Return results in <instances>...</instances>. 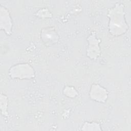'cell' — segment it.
<instances>
[{"label": "cell", "instance_id": "cell-1", "mask_svg": "<svg viewBox=\"0 0 131 131\" xmlns=\"http://www.w3.org/2000/svg\"><path fill=\"white\" fill-rule=\"evenodd\" d=\"M107 16L109 19L108 31L111 35L118 37L127 32L129 26L125 19V6L123 3H116L108 9Z\"/></svg>", "mask_w": 131, "mask_h": 131}, {"label": "cell", "instance_id": "cell-2", "mask_svg": "<svg viewBox=\"0 0 131 131\" xmlns=\"http://www.w3.org/2000/svg\"><path fill=\"white\" fill-rule=\"evenodd\" d=\"M8 75L13 79L30 80L35 77V71L28 63H19L11 66L8 70Z\"/></svg>", "mask_w": 131, "mask_h": 131}, {"label": "cell", "instance_id": "cell-3", "mask_svg": "<svg viewBox=\"0 0 131 131\" xmlns=\"http://www.w3.org/2000/svg\"><path fill=\"white\" fill-rule=\"evenodd\" d=\"M88 46L86 49V56L91 60H96L100 56L101 50L99 46L101 39L97 38L95 31H92L86 38Z\"/></svg>", "mask_w": 131, "mask_h": 131}, {"label": "cell", "instance_id": "cell-4", "mask_svg": "<svg viewBox=\"0 0 131 131\" xmlns=\"http://www.w3.org/2000/svg\"><path fill=\"white\" fill-rule=\"evenodd\" d=\"M40 36L42 42L47 47L55 45L59 41L60 38L56 29L53 26L42 28L40 31Z\"/></svg>", "mask_w": 131, "mask_h": 131}, {"label": "cell", "instance_id": "cell-5", "mask_svg": "<svg viewBox=\"0 0 131 131\" xmlns=\"http://www.w3.org/2000/svg\"><path fill=\"white\" fill-rule=\"evenodd\" d=\"M108 90L98 83H93L89 91L90 98L96 102L105 103L108 98Z\"/></svg>", "mask_w": 131, "mask_h": 131}, {"label": "cell", "instance_id": "cell-6", "mask_svg": "<svg viewBox=\"0 0 131 131\" xmlns=\"http://www.w3.org/2000/svg\"><path fill=\"white\" fill-rule=\"evenodd\" d=\"M13 21L9 11L2 5L0 6V30L8 36L12 33Z\"/></svg>", "mask_w": 131, "mask_h": 131}, {"label": "cell", "instance_id": "cell-7", "mask_svg": "<svg viewBox=\"0 0 131 131\" xmlns=\"http://www.w3.org/2000/svg\"><path fill=\"white\" fill-rule=\"evenodd\" d=\"M82 131H102L100 123L95 121H85L80 128Z\"/></svg>", "mask_w": 131, "mask_h": 131}, {"label": "cell", "instance_id": "cell-8", "mask_svg": "<svg viewBox=\"0 0 131 131\" xmlns=\"http://www.w3.org/2000/svg\"><path fill=\"white\" fill-rule=\"evenodd\" d=\"M9 99L7 95L1 93L0 95V109L1 114L6 117H9V114L8 112Z\"/></svg>", "mask_w": 131, "mask_h": 131}, {"label": "cell", "instance_id": "cell-9", "mask_svg": "<svg viewBox=\"0 0 131 131\" xmlns=\"http://www.w3.org/2000/svg\"><path fill=\"white\" fill-rule=\"evenodd\" d=\"M63 94L69 98H75L78 95V92L76 89L72 85H67L62 90Z\"/></svg>", "mask_w": 131, "mask_h": 131}, {"label": "cell", "instance_id": "cell-10", "mask_svg": "<svg viewBox=\"0 0 131 131\" xmlns=\"http://www.w3.org/2000/svg\"><path fill=\"white\" fill-rule=\"evenodd\" d=\"M35 15L41 19L51 18L53 16L52 13L47 8H42L40 9L35 13Z\"/></svg>", "mask_w": 131, "mask_h": 131}]
</instances>
